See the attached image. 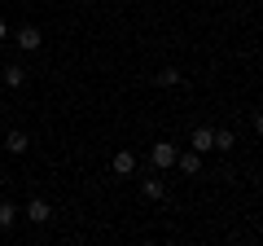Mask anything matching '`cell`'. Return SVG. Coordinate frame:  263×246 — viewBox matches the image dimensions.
Returning <instances> with one entry per match:
<instances>
[{
  "instance_id": "cell-1",
  "label": "cell",
  "mask_w": 263,
  "mask_h": 246,
  "mask_svg": "<svg viewBox=\"0 0 263 246\" xmlns=\"http://www.w3.org/2000/svg\"><path fill=\"white\" fill-rule=\"evenodd\" d=\"M176 145H171V141H154V150H149V163H154V167H158V171H167V167H176Z\"/></svg>"
},
{
  "instance_id": "cell-12",
  "label": "cell",
  "mask_w": 263,
  "mask_h": 246,
  "mask_svg": "<svg viewBox=\"0 0 263 246\" xmlns=\"http://www.w3.org/2000/svg\"><path fill=\"white\" fill-rule=\"evenodd\" d=\"M233 141H237V136H233V128H219V132H215V150H219V154H224V150H233Z\"/></svg>"
},
{
  "instance_id": "cell-3",
  "label": "cell",
  "mask_w": 263,
  "mask_h": 246,
  "mask_svg": "<svg viewBox=\"0 0 263 246\" xmlns=\"http://www.w3.org/2000/svg\"><path fill=\"white\" fill-rule=\"evenodd\" d=\"M189 150H197V154L215 150V128H193L189 132Z\"/></svg>"
},
{
  "instance_id": "cell-10",
  "label": "cell",
  "mask_w": 263,
  "mask_h": 246,
  "mask_svg": "<svg viewBox=\"0 0 263 246\" xmlns=\"http://www.w3.org/2000/svg\"><path fill=\"white\" fill-rule=\"evenodd\" d=\"M141 194H145L149 202H158L162 194H167V185H162V180H141Z\"/></svg>"
},
{
  "instance_id": "cell-6",
  "label": "cell",
  "mask_w": 263,
  "mask_h": 246,
  "mask_svg": "<svg viewBox=\"0 0 263 246\" xmlns=\"http://www.w3.org/2000/svg\"><path fill=\"white\" fill-rule=\"evenodd\" d=\"M48 216H53V207H48L44 198H31V202H27V220H35V224H44Z\"/></svg>"
},
{
  "instance_id": "cell-2",
  "label": "cell",
  "mask_w": 263,
  "mask_h": 246,
  "mask_svg": "<svg viewBox=\"0 0 263 246\" xmlns=\"http://www.w3.org/2000/svg\"><path fill=\"white\" fill-rule=\"evenodd\" d=\"M13 44L22 48V53H35V48H44V36H40V27H18V36H13Z\"/></svg>"
},
{
  "instance_id": "cell-13",
  "label": "cell",
  "mask_w": 263,
  "mask_h": 246,
  "mask_svg": "<svg viewBox=\"0 0 263 246\" xmlns=\"http://www.w3.org/2000/svg\"><path fill=\"white\" fill-rule=\"evenodd\" d=\"M254 132H259V136H263V114H254Z\"/></svg>"
},
{
  "instance_id": "cell-9",
  "label": "cell",
  "mask_w": 263,
  "mask_h": 246,
  "mask_svg": "<svg viewBox=\"0 0 263 246\" xmlns=\"http://www.w3.org/2000/svg\"><path fill=\"white\" fill-rule=\"evenodd\" d=\"M154 84H162V88H176V84H184V75H180L176 66H162L158 75H154Z\"/></svg>"
},
{
  "instance_id": "cell-8",
  "label": "cell",
  "mask_w": 263,
  "mask_h": 246,
  "mask_svg": "<svg viewBox=\"0 0 263 246\" xmlns=\"http://www.w3.org/2000/svg\"><path fill=\"white\" fill-rule=\"evenodd\" d=\"M5 150H9V154H27V150H31V141H27V132H18V128H13V132L5 136Z\"/></svg>"
},
{
  "instance_id": "cell-5",
  "label": "cell",
  "mask_w": 263,
  "mask_h": 246,
  "mask_svg": "<svg viewBox=\"0 0 263 246\" xmlns=\"http://www.w3.org/2000/svg\"><path fill=\"white\" fill-rule=\"evenodd\" d=\"M110 167H114V176H132V171H136V154H132V150H119Z\"/></svg>"
},
{
  "instance_id": "cell-7",
  "label": "cell",
  "mask_w": 263,
  "mask_h": 246,
  "mask_svg": "<svg viewBox=\"0 0 263 246\" xmlns=\"http://www.w3.org/2000/svg\"><path fill=\"white\" fill-rule=\"evenodd\" d=\"M5 84L22 88V84H27V66H22V62H9V66H5Z\"/></svg>"
},
{
  "instance_id": "cell-14",
  "label": "cell",
  "mask_w": 263,
  "mask_h": 246,
  "mask_svg": "<svg viewBox=\"0 0 263 246\" xmlns=\"http://www.w3.org/2000/svg\"><path fill=\"white\" fill-rule=\"evenodd\" d=\"M5 36H9V27H5V18H0V40H5Z\"/></svg>"
},
{
  "instance_id": "cell-4",
  "label": "cell",
  "mask_w": 263,
  "mask_h": 246,
  "mask_svg": "<svg viewBox=\"0 0 263 246\" xmlns=\"http://www.w3.org/2000/svg\"><path fill=\"white\" fill-rule=\"evenodd\" d=\"M176 167L184 171V176H197V171H202V154H197V150H184V154H176Z\"/></svg>"
},
{
  "instance_id": "cell-11",
  "label": "cell",
  "mask_w": 263,
  "mask_h": 246,
  "mask_svg": "<svg viewBox=\"0 0 263 246\" xmlns=\"http://www.w3.org/2000/svg\"><path fill=\"white\" fill-rule=\"evenodd\" d=\"M18 216H22V211L13 207V202H0V229H9V224H13Z\"/></svg>"
}]
</instances>
